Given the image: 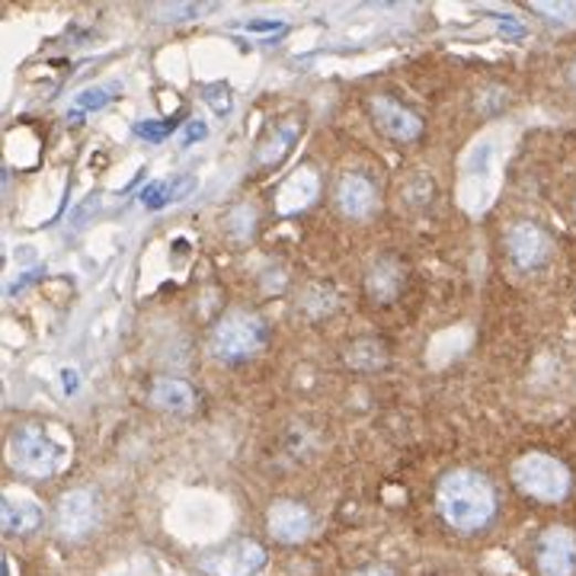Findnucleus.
<instances>
[{
	"label": "nucleus",
	"mask_w": 576,
	"mask_h": 576,
	"mask_svg": "<svg viewBox=\"0 0 576 576\" xmlns=\"http://www.w3.org/2000/svg\"><path fill=\"white\" fill-rule=\"evenodd\" d=\"M436 506L455 532H481L496 516V486L481 471L458 468L436 486Z\"/></svg>",
	"instance_id": "1"
},
{
	"label": "nucleus",
	"mask_w": 576,
	"mask_h": 576,
	"mask_svg": "<svg viewBox=\"0 0 576 576\" xmlns=\"http://www.w3.org/2000/svg\"><path fill=\"white\" fill-rule=\"evenodd\" d=\"M513 484L532 500L561 503L570 496L574 478L561 458L545 455V452H528V455L516 458V464H513Z\"/></svg>",
	"instance_id": "2"
},
{
	"label": "nucleus",
	"mask_w": 576,
	"mask_h": 576,
	"mask_svg": "<svg viewBox=\"0 0 576 576\" xmlns=\"http://www.w3.org/2000/svg\"><path fill=\"white\" fill-rule=\"evenodd\" d=\"M7 461L27 478H52V474H59L64 452L49 429L20 426L7 442Z\"/></svg>",
	"instance_id": "3"
},
{
	"label": "nucleus",
	"mask_w": 576,
	"mask_h": 576,
	"mask_svg": "<svg viewBox=\"0 0 576 576\" xmlns=\"http://www.w3.org/2000/svg\"><path fill=\"white\" fill-rule=\"evenodd\" d=\"M266 346V324L250 311H231L212 331V356L218 363H243Z\"/></svg>",
	"instance_id": "4"
},
{
	"label": "nucleus",
	"mask_w": 576,
	"mask_h": 576,
	"mask_svg": "<svg viewBox=\"0 0 576 576\" xmlns=\"http://www.w3.org/2000/svg\"><path fill=\"white\" fill-rule=\"evenodd\" d=\"M96 522H100V496L93 490H71L61 496L59 510H55L61 538L81 542L96 528Z\"/></svg>",
	"instance_id": "5"
},
{
	"label": "nucleus",
	"mask_w": 576,
	"mask_h": 576,
	"mask_svg": "<svg viewBox=\"0 0 576 576\" xmlns=\"http://www.w3.org/2000/svg\"><path fill=\"white\" fill-rule=\"evenodd\" d=\"M535 567L542 576L576 574V532L567 525H551L535 545Z\"/></svg>",
	"instance_id": "6"
},
{
	"label": "nucleus",
	"mask_w": 576,
	"mask_h": 576,
	"mask_svg": "<svg viewBox=\"0 0 576 576\" xmlns=\"http://www.w3.org/2000/svg\"><path fill=\"white\" fill-rule=\"evenodd\" d=\"M266 564V547L253 538H241L234 545H224L212 551L202 561V570L209 576H253Z\"/></svg>",
	"instance_id": "7"
},
{
	"label": "nucleus",
	"mask_w": 576,
	"mask_h": 576,
	"mask_svg": "<svg viewBox=\"0 0 576 576\" xmlns=\"http://www.w3.org/2000/svg\"><path fill=\"white\" fill-rule=\"evenodd\" d=\"M506 250L519 270H538L551 256V238L545 228H538L532 221H519L506 231Z\"/></svg>",
	"instance_id": "8"
},
{
	"label": "nucleus",
	"mask_w": 576,
	"mask_h": 576,
	"mask_svg": "<svg viewBox=\"0 0 576 576\" xmlns=\"http://www.w3.org/2000/svg\"><path fill=\"white\" fill-rule=\"evenodd\" d=\"M266 528L282 545H302L314 528V516L307 506L295 503V500H279L266 513Z\"/></svg>",
	"instance_id": "9"
},
{
	"label": "nucleus",
	"mask_w": 576,
	"mask_h": 576,
	"mask_svg": "<svg viewBox=\"0 0 576 576\" xmlns=\"http://www.w3.org/2000/svg\"><path fill=\"white\" fill-rule=\"evenodd\" d=\"M371 119L395 142H417L423 135V119L417 113H410L404 103L391 100V96H375L371 100Z\"/></svg>",
	"instance_id": "10"
},
{
	"label": "nucleus",
	"mask_w": 576,
	"mask_h": 576,
	"mask_svg": "<svg viewBox=\"0 0 576 576\" xmlns=\"http://www.w3.org/2000/svg\"><path fill=\"white\" fill-rule=\"evenodd\" d=\"M42 506L39 500H32L30 493H20L17 486L3 493V510H0V522L7 535H30L42 525Z\"/></svg>",
	"instance_id": "11"
},
{
	"label": "nucleus",
	"mask_w": 576,
	"mask_h": 576,
	"mask_svg": "<svg viewBox=\"0 0 576 576\" xmlns=\"http://www.w3.org/2000/svg\"><path fill=\"white\" fill-rule=\"evenodd\" d=\"M336 206L346 218H368L378 206V189L363 174H346L336 186Z\"/></svg>",
	"instance_id": "12"
},
{
	"label": "nucleus",
	"mask_w": 576,
	"mask_h": 576,
	"mask_svg": "<svg viewBox=\"0 0 576 576\" xmlns=\"http://www.w3.org/2000/svg\"><path fill=\"white\" fill-rule=\"evenodd\" d=\"M317 192H321V180H317V174L311 170V167H302V170H295L285 186L279 189V196H275V209L282 214H295V212H304V209H311V202L317 199Z\"/></svg>",
	"instance_id": "13"
},
{
	"label": "nucleus",
	"mask_w": 576,
	"mask_h": 576,
	"mask_svg": "<svg viewBox=\"0 0 576 576\" xmlns=\"http://www.w3.org/2000/svg\"><path fill=\"white\" fill-rule=\"evenodd\" d=\"M400 285H404V270H400V263L391 260V256H381V260L368 270V292H371L378 302L395 299L397 292H400Z\"/></svg>",
	"instance_id": "14"
},
{
	"label": "nucleus",
	"mask_w": 576,
	"mask_h": 576,
	"mask_svg": "<svg viewBox=\"0 0 576 576\" xmlns=\"http://www.w3.org/2000/svg\"><path fill=\"white\" fill-rule=\"evenodd\" d=\"M154 404L167 413H186L192 407V388L186 381H177V378H160L154 385Z\"/></svg>",
	"instance_id": "15"
},
{
	"label": "nucleus",
	"mask_w": 576,
	"mask_h": 576,
	"mask_svg": "<svg viewBox=\"0 0 576 576\" xmlns=\"http://www.w3.org/2000/svg\"><path fill=\"white\" fill-rule=\"evenodd\" d=\"M292 142H295V125H279V128H273V132L260 142L256 160H260V164H275L279 157H285V151L292 148Z\"/></svg>",
	"instance_id": "16"
},
{
	"label": "nucleus",
	"mask_w": 576,
	"mask_h": 576,
	"mask_svg": "<svg viewBox=\"0 0 576 576\" xmlns=\"http://www.w3.org/2000/svg\"><path fill=\"white\" fill-rule=\"evenodd\" d=\"M346 363L353 365V368H381V365L388 363V353H385V346L378 343V339H359L356 346H349V353H346Z\"/></svg>",
	"instance_id": "17"
},
{
	"label": "nucleus",
	"mask_w": 576,
	"mask_h": 576,
	"mask_svg": "<svg viewBox=\"0 0 576 576\" xmlns=\"http://www.w3.org/2000/svg\"><path fill=\"white\" fill-rule=\"evenodd\" d=\"M535 10L554 23H564V27L576 23V3H547L545 0V3H535Z\"/></svg>",
	"instance_id": "18"
},
{
	"label": "nucleus",
	"mask_w": 576,
	"mask_h": 576,
	"mask_svg": "<svg viewBox=\"0 0 576 576\" xmlns=\"http://www.w3.org/2000/svg\"><path fill=\"white\" fill-rule=\"evenodd\" d=\"M353 576H395V570L391 567H368V570H359Z\"/></svg>",
	"instance_id": "19"
},
{
	"label": "nucleus",
	"mask_w": 576,
	"mask_h": 576,
	"mask_svg": "<svg viewBox=\"0 0 576 576\" xmlns=\"http://www.w3.org/2000/svg\"><path fill=\"white\" fill-rule=\"evenodd\" d=\"M570 81H574V84H576V61H574V64H570Z\"/></svg>",
	"instance_id": "20"
}]
</instances>
